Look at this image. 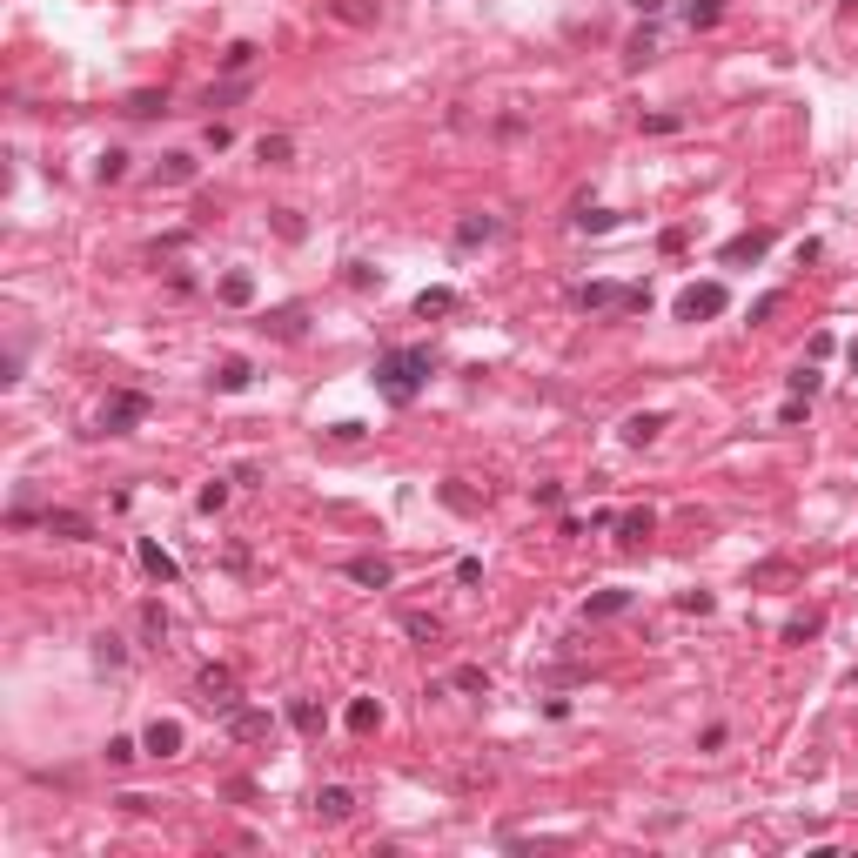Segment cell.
<instances>
[{
	"mask_svg": "<svg viewBox=\"0 0 858 858\" xmlns=\"http://www.w3.org/2000/svg\"><path fill=\"white\" fill-rule=\"evenodd\" d=\"M161 108H168V94H155V88L128 94V114H161Z\"/></svg>",
	"mask_w": 858,
	"mask_h": 858,
	"instance_id": "cell-31",
	"label": "cell"
},
{
	"mask_svg": "<svg viewBox=\"0 0 858 858\" xmlns=\"http://www.w3.org/2000/svg\"><path fill=\"white\" fill-rule=\"evenodd\" d=\"M349 812H356V798H349V785H322V791H316V818H329V825H342Z\"/></svg>",
	"mask_w": 858,
	"mask_h": 858,
	"instance_id": "cell-10",
	"label": "cell"
},
{
	"mask_svg": "<svg viewBox=\"0 0 858 858\" xmlns=\"http://www.w3.org/2000/svg\"><path fill=\"white\" fill-rule=\"evenodd\" d=\"M657 429H664V416H631V423H624V443H631V450H644V443H657Z\"/></svg>",
	"mask_w": 858,
	"mask_h": 858,
	"instance_id": "cell-17",
	"label": "cell"
},
{
	"mask_svg": "<svg viewBox=\"0 0 858 858\" xmlns=\"http://www.w3.org/2000/svg\"><path fill=\"white\" fill-rule=\"evenodd\" d=\"M141 416H148V396H141V389H114L108 403H101V429H108V436H128Z\"/></svg>",
	"mask_w": 858,
	"mask_h": 858,
	"instance_id": "cell-2",
	"label": "cell"
},
{
	"mask_svg": "<svg viewBox=\"0 0 858 858\" xmlns=\"http://www.w3.org/2000/svg\"><path fill=\"white\" fill-rule=\"evenodd\" d=\"M718 14H724V0H684V21L691 27H718Z\"/></svg>",
	"mask_w": 858,
	"mask_h": 858,
	"instance_id": "cell-21",
	"label": "cell"
},
{
	"mask_svg": "<svg viewBox=\"0 0 858 858\" xmlns=\"http://www.w3.org/2000/svg\"><path fill=\"white\" fill-rule=\"evenodd\" d=\"M369 724H383V704H376V698H356V704H349V731H369Z\"/></svg>",
	"mask_w": 858,
	"mask_h": 858,
	"instance_id": "cell-24",
	"label": "cell"
},
{
	"mask_svg": "<svg viewBox=\"0 0 858 858\" xmlns=\"http://www.w3.org/2000/svg\"><path fill=\"white\" fill-rule=\"evenodd\" d=\"M275 228H282L289 242H302V222H295V208H275Z\"/></svg>",
	"mask_w": 858,
	"mask_h": 858,
	"instance_id": "cell-39",
	"label": "cell"
},
{
	"mask_svg": "<svg viewBox=\"0 0 858 858\" xmlns=\"http://www.w3.org/2000/svg\"><path fill=\"white\" fill-rule=\"evenodd\" d=\"M530 497L543 503V510H557V503H564V483H537V490H530Z\"/></svg>",
	"mask_w": 858,
	"mask_h": 858,
	"instance_id": "cell-38",
	"label": "cell"
},
{
	"mask_svg": "<svg viewBox=\"0 0 858 858\" xmlns=\"http://www.w3.org/2000/svg\"><path fill=\"white\" fill-rule=\"evenodd\" d=\"M195 503H202L208 517H215V510H222V503H228V483H222V476H215V483H208V490H202V497H195Z\"/></svg>",
	"mask_w": 858,
	"mask_h": 858,
	"instance_id": "cell-37",
	"label": "cell"
},
{
	"mask_svg": "<svg viewBox=\"0 0 858 858\" xmlns=\"http://www.w3.org/2000/svg\"><path fill=\"white\" fill-rule=\"evenodd\" d=\"M624 295H631V289H617V282H584L577 302H584V309H624Z\"/></svg>",
	"mask_w": 858,
	"mask_h": 858,
	"instance_id": "cell-13",
	"label": "cell"
},
{
	"mask_svg": "<svg viewBox=\"0 0 858 858\" xmlns=\"http://www.w3.org/2000/svg\"><path fill=\"white\" fill-rule=\"evenodd\" d=\"M228 738L262 745V738H269V711H228Z\"/></svg>",
	"mask_w": 858,
	"mask_h": 858,
	"instance_id": "cell-9",
	"label": "cell"
},
{
	"mask_svg": "<svg viewBox=\"0 0 858 858\" xmlns=\"http://www.w3.org/2000/svg\"><path fill=\"white\" fill-rule=\"evenodd\" d=\"M577 228H590V235H604V228H617V215H610V208H584V215H577Z\"/></svg>",
	"mask_w": 858,
	"mask_h": 858,
	"instance_id": "cell-34",
	"label": "cell"
},
{
	"mask_svg": "<svg viewBox=\"0 0 858 858\" xmlns=\"http://www.w3.org/2000/svg\"><path fill=\"white\" fill-rule=\"evenodd\" d=\"M771 249V228H751V235H731L724 242V262H758Z\"/></svg>",
	"mask_w": 858,
	"mask_h": 858,
	"instance_id": "cell-11",
	"label": "cell"
},
{
	"mask_svg": "<svg viewBox=\"0 0 858 858\" xmlns=\"http://www.w3.org/2000/svg\"><path fill=\"white\" fill-rule=\"evenodd\" d=\"M249 383H255L249 362H222V369H215V389H228V396H235V389H249Z\"/></svg>",
	"mask_w": 858,
	"mask_h": 858,
	"instance_id": "cell-19",
	"label": "cell"
},
{
	"mask_svg": "<svg viewBox=\"0 0 858 858\" xmlns=\"http://www.w3.org/2000/svg\"><path fill=\"white\" fill-rule=\"evenodd\" d=\"M678 610H698V617H704V610H711V590H684Z\"/></svg>",
	"mask_w": 858,
	"mask_h": 858,
	"instance_id": "cell-40",
	"label": "cell"
},
{
	"mask_svg": "<svg viewBox=\"0 0 858 858\" xmlns=\"http://www.w3.org/2000/svg\"><path fill=\"white\" fill-rule=\"evenodd\" d=\"M724 282H691V289L678 295V322H698V316H724Z\"/></svg>",
	"mask_w": 858,
	"mask_h": 858,
	"instance_id": "cell-4",
	"label": "cell"
},
{
	"mask_svg": "<svg viewBox=\"0 0 858 858\" xmlns=\"http://www.w3.org/2000/svg\"><path fill=\"white\" fill-rule=\"evenodd\" d=\"M135 758H141L135 738H108V765H135Z\"/></svg>",
	"mask_w": 858,
	"mask_h": 858,
	"instance_id": "cell-33",
	"label": "cell"
},
{
	"mask_svg": "<svg viewBox=\"0 0 858 858\" xmlns=\"http://www.w3.org/2000/svg\"><path fill=\"white\" fill-rule=\"evenodd\" d=\"M289 724H295V731H322V704L295 698V704H289Z\"/></svg>",
	"mask_w": 858,
	"mask_h": 858,
	"instance_id": "cell-25",
	"label": "cell"
},
{
	"mask_svg": "<svg viewBox=\"0 0 858 858\" xmlns=\"http://www.w3.org/2000/svg\"><path fill=\"white\" fill-rule=\"evenodd\" d=\"M791 396H798V403H812V396H818V369H791Z\"/></svg>",
	"mask_w": 858,
	"mask_h": 858,
	"instance_id": "cell-32",
	"label": "cell"
},
{
	"mask_svg": "<svg viewBox=\"0 0 858 858\" xmlns=\"http://www.w3.org/2000/svg\"><path fill=\"white\" fill-rule=\"evenodd\" d=\"M852 691H858V671H852Z\"/></svg>",
	"mask_w": 858,
	"mask_h": 858,
	"instance_id": "cell-42",
	"label": "cell"
},
{
	"mask_svg": "<svg viewBox=\"0 0 858 858\" xmlns=\"http://www.w3.org/2000/svg\"><path fill=\"white\" fill-rule=\"evenodd\" d=\"M818 631H825V617L805 610V617H791V624H785V644H805V637H818Z\"/></svg>",
	"mask_w": 858,
	"mask_h": 858,
	"instance_id": "cell-22",
	"label": "cell"
},
{
	"mask_svg": "<svg viewBox=\"0 0 858 858\" xmlns=\"http://www.w3.org/2000/svg\"><path fill=\"white\" fill-rule=\"evenodd\" d=\"M456 309V289H423L416 295V316H450Z\"/></svg>",
	"mask_w": 858,
	"mask_h": 858,
	"instance_id": "cell-20",
	"label": "cell"
},
{
	"mask_svg": "<svg viewBox=\"0 0 858 858\" xmlns=\"http://www.w3.org/2000/svg\"><path fill=\"white\" fill-rule=\"evenodd\" d=\"M195 691H202L208 711H242V691H235V671H222V664H202V678H195Z\"/></svg>",
	"mask_w": 858,
	"mask_h": 858,
	"instance_id": "cell-3",
	"label": "cell"
},
{
	"mask_svg": "<svg viewBox=\"0 0 858 858\" xmlns=\"http://www.w3.org/2000/svg\"><path fill=\"white\" fill-rule=\"evenodd\" d=\"M141 570H148V577H161V584H175V577H181L175 557H168L161 543H148V537H141Z\"/></svg>",
	"mask_w": 858,
	"mask_h": 858,
	"instance_id": "cell-14",
	"label": "cell"
},
{
	"mask_svg": "<svg viewBox=\"0 0 858 858\" xmlns=\"http://www.w3.org/2000/svg\"><path fill=\"white\" fill-rule=\"evenodd\" d=\"M657 54V41H651V27H644V34H631V47H624V61H631V68H644V61H651Z\"/></svg>",
	"mask_w": 858,
	"mask_h": 858,
	"instance_id": "cell-29",
	"label": "cell"
},
{
	"mask_svg": "<svg viewBox=\"0 0 858 858\" xmlns=\"http://www.w3.org/2000/svg\"><path fill=\"white\" fill-rule=\"evenodd\" d=\"M94 657H101L108 671H121V657H128V651H121V637H101V644H94Z\"/></svg>",
	"mask_w": 858,
	"mask_h": 858,
	"instance_id": "cell-36",
	"label": "cell"
},
{
	"mask_svg": "<svg viewBox=\"0 0 858 858\" xmlns=\"http://www.w3.org/2000/svg\"><path fill=\"white\" fill-rule=\"evenodd\" d=\"M456 691H490V671H483V664H456Z\"/></svg>",
	"mask_w": 858,
	"mask_h": 858,
	"instance_id": "cell-26",
	"label": "cell"
},
{
	"mask_svg": "<svg viewBox=\"0 0 858 858\" xmlns=\"http://www.w3.org/2000/svg\"><path fill=\"white\" fill-rule=\"evenodd\" d=\"M624 610H631V590H597L584 604V617H624Z\"/></svg>",
	"mask_w": 858,
	"mask_h": 858,
	"instance_id": "cell-15",
	"label": "cell"
},
{
	"mask_svg": "<svg viewBox=\"0 0 858 858\" xmlns=\"http://www.w3.org/2000/svg\"><path fill=\"white\" fill-rule=\"evenodd\" d=\"M503 235V222L497 215H463V222H456V249H476V242H497Z\"/></svg>",
	"mask_w": 858,
	"mask_h": 858,
	"instance_id": "cell-8",
	"label": "cell"
},
{
	"mask_svg": "<svg viewBox=\"0 0 858 858\" xmlns=\"http://www.w3.org/2000/svg\"><path fill=\"white\" fill-rule=\"evenodd\" d=\"M249 61H255V47H249V41H235V47H228V54H222V68H228V74H242V68H249Z\"/></svg>",
	"mask_w": 858,
	"mask_h": 858,
	"instance_id": "cell-35",
	"label": "cell"
},
{
	"mask_svg": "<svg viewBox=\"0 0 858 858\" xmlns=\"http://www.w3.org/2000/svg\"><path fill=\"white\" fill-rule=\"evenodd\" d=\"M631 7H637V14H657V7H664V0H631Z\"/></svg>",
	"mask_w": 858,
	"mask_h": 858,
	"instance_id": "cell-41",
	"label": "cell"
},
{
	"mask_svg": "<svg viewBox=\"0 0 858 858\" xmlns=\"http://www.w3.org/2000/svg\"><path fill=\"white\" fill-rule=\"evenodd\" d=\"M141 751H148V758H175V751H181V724L175 718H155V724H148V738H141Z\"/></svg>",
	"mask_w": 858,
	"mask_h": 858,
	"instance_id": "cell-7",
	"label": "cell"
},
{
	"mask_svg": "<svg viewBox=\"0 0 858 858\" xmlns=\"http://www.w3.org/2000/svg\"><path fill=\"white\" fill-rule=\"evenodd\" d=\"M141 637H155V644L168 637V610L161 604H141Z\"/></svg>",
	"mask_w": 858,
	"mask_h": 858,
	"instance_id": "cell-28",
	"label": "cell"
},
{
	"mask_svg": "<svg viewBox=\"0 0 858 858\" xmlns=\"http://www.w3.org/2000/svg\"><path fill=\"white\" fill-rule=\"evenodd\" d=\"M429 349H389L383 362H376V389H383L389 403H416V389L429 383Z\"/></svg>",
	"mask_w": 858,
	"mask_h": 858,
	"instance_id": "cell-1",
	"label": "cell"
},
{
	"mask_svg": "<svg viewBox=\"0 0 858 858\" xmlns=\"http://www.w3.org/2000/svg\"><path fill=\"white\" fill-rule=\"evenodd\" d=\"M342 577H349V584H362V590H389V584H396V564H389V557H349V564H342Z\"/></svg>",
	"mask_w": 858,
	"mask_h": 858,
	"instance_id": "cell-5",
	"label": "cell"
},
{
	"mask_svg": "<svg viewBox=\"0 0 858 858\" xmlns=\"http://www.w3.org/2000/svg\"><path fill=\"white\" fill-rule=\"evenodd\" d=\"M255 155L269 161V168H289V161H295V141H289V135H262V141H255Z\"/></svg>",
	"mask_w": 858,
	"mask_h": 858,
	"instance_id": "cell-18",
	"label": "cell"
},
{
	"mask_svg": "<svg viewBox=\"0 0 858 858\" xmlns=\"http://www.w3.org/2000/svg\"><path fill=\"white\" fill-rule=\"evenodd\" d=\"M155 181H161V188H188V181H195V155H161L155 161Z\"/></svg>",
	"mask_w": 858,
	"mask_h": 858,
	"instance_id": "cell-12",
	"label": "cell"
},
{
	"mask_svg": "<svg viewBox=\"0 0 858 858\" xmlns=\"http://www.w3.org/2000/svg\"><path fill=\"white\" fill-rule=\"evenodd\" d=\"M249 295H255V282H249V275H222V302H235V309H242Z\"/></svg>",
	"mask_w": 858,
	"mask_h": 858,
	"instance_id": "cell-30",
	"label": "cell"
},
{
	"mask_svg": "<svg viewBox=\"0 0 858 858\" xmlns=\"http://www.w3.org/2000/svg\"><path fill=\"white\" fill-rule=\"evenodd\" d=\"M128 175V155H121V148H108V155L94 161V181H121Z\"/></svg>",
	"mask_w": 858,
	"mask_h": 858,
	"instance_id": "cell-27",
	"label": "cell"
},
{
	"mask_svg": "<svg viewBox=\"0 0 858 858\" xmlns=\"http://www.w3.org/2000/svg\"><path fill=\"white\" fill-rule=\"evenodd\" d=\"M403 637H416V644H436V637H443V624H436L429 610H403Z\"/></svg>",
	"mask_w": 858,
	"mask_h": 858,
	"instance_id": "cell-16",
	"label": "cell"
},
{
	"mask_svg": "<svg viewBox=\"0 0 858 858\" xmlns=\"http://www.w3.org/2000/svg\"><path fill=\"white\" fill-rule=\"evenodd\" d=\"M617 537H624V543H644V537H651V510H631V517H617Z\"/></svg>",
	"mask_w": 858,
	"mask_h": 858,
	"instance_id": "cell-23",
	"label": "cell"
},
{
	"mask_svg": "<svg viewBox=\"0 0 858 858\" xmlns=\"http://www.w3.org/2000/svg\"><path fill=\"white\" fill-rule=\"evenodd\" d=\"M41 530H47V537H68V543H88L94 537V523L81 517V510H47Z\"/></svg>",
	"mask_w": 858,
	"mask_h": 858,
	"instance_id": "cell-6",
	"label": "cell"
}]
</instances>
